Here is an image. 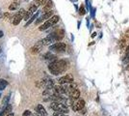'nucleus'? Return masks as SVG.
<instances>
[{
  "instance_id": "f257e3e1",
  "label": "nucleus",
  "mask_w": 129,
  "mask_h": 116,
  "mask_svg": "<svg viewBox=\"0 0 129 116\" xmlns=\"http://www.w3.org/2000/svg\"><path fill=\"white\" fill-rule=\"evenodd\" d=\"M48 70L54 76H58L67 70V62L65 60H54L48 65Z\"/></svg>"
},
{
  "instance_id": "f03ea898",
  "label": "nucleus",
  "mask_w": 129,
  "mask_h": 116,
  "mask_svg": "<svg viewBox=\"0 0 129 116\" xmlns=\"http://www.w3.org/2000/svg\"><path fill=\"white\" fill-rule=\"evenodd\" d=\"M59 19H60V18H59L58 16H53V17H51V18H50L49 19H47L44 24H41V25L39 27V30H40V31H44V30H46V29H48L49 27L55 25L57 22L59 21Z\"/></svg>"
},
{
  "instance_id": "7ed1b4c3",
  "label": "nucleus",
  "mask_w": 129,
  "mask_h": 116,
  "mask_svg": "<svg viewBox=\"0 0 129 116\" xmlns=\"http://www.w3.org/2000/svg\"><path fill=\"white\" fill-rule=\"evenodd\" d=\"M67 48V45L65 43H56L54 45H51L49 49L51 51H55V52H64Z\"/></svg>"
},
{
  "instance_id": "20e7f679",
  "label": "nucleus",
  "mask_w": 129,
  "mask_h": 116,
  "mask_svg": "<svg viewBox=\"0 0 129 116\" xmlns=\"http://www.w3.org/2000/svg\"><path fill=\"white\" fill-rule=\"evenodd\" d=\"M25 13H26V12H25L24 9H20V10L18 11V13L16 14L15 17H13V25H18L19 22L23 19Z\"/></svg>"
},
{
  "instance_id": "39448f33",
  "label": "nucleus",
  "mask_w": 129,
  "mask_h": 116,
  "mask_svg": "<svg viewBox=\"0 0 129 116\" xmlns=\"http://www.w3.org/2000/svg\"><path fill=\"white\" fill-rule=\"evenodd\" d=\"M50 36L55 40V42L60 41V40H62V39L64 38V36H65V31L63 30V29H58V30H56L55 32L51 33Z\"/></svg>"
},
{
  "instance_id": "423d86ee",
  "label": "nucleus",
  "mask_w": 129,
  "mask_h": 116,
  "mask_svg": "<svg viewBox=\"0 0 129 116\" xmlns=\"http://www.w3.org/2000/svg\"><path fill=\"white\" fill-rule=\"evenodd\" d=\"M71 107H72L73 111H80V110H82L85 107V101L82 100V99L78 100L77 103H73L72 105H71Z\"/></svg>"
},
{
  "instance_id": "0eeeda50",
  "label": "nucleus",
  "mask_w": 129,
  "mask_h": 116,
  "mask_svg": "<svg viewBox=\"0 0 129 116\" xmlns=\"http://www.w3.org/2000/svg\"><path fill=\"white\" fill-rule=\"evenodd\" d=\"M73 80H74L73 77L71 76V75H69V74H67V75H66L65 77H60V78L58 79V83H59V84L72 83V82H73Z\"/></svg>"
},
{
  "instance_id": "6e6552de",
  "label": "nucleus",
  "mask_w": 129,
  "mask_h": 116,
  "mask_svg": "<svg viewBox=\"0 0 129 116\" xmlns=\"http://www.w3.org/2000/svg\"><path fill=\"white\" fill-rule=\"evenodd\" d=\"M37 8H38V6H36V5H31V6H30V8L28 9V11L25 13L23 19H24L25 21L29 19L33 16V14H34V12H36V11H37Z\"/></svg>"
},
{
  "instance_id": "1a4fd4ad",
  "label": "nucleus",
  "mask_w": 129,
  "mask_h": 116,
  "mask_svg": "<svg viewBox=\"0 0 129 116\" xmlns=\"http://www.w3.org/2000/svg\"><path fill=\"white\" fill-rule=\"evenodd\" d=\"M41 48H42V44H41L40 41V42H38V43L36 44L34 47H32V48H30V52H31L32 54H38V53L40 52Z\"/></svg>"
},
{
  "instance_id": "9d476101",
  "label": "nucleus",
  "mask_w": 129,
  "mask_h": 116,
  "mask_svg": "<svg viewBox=\"0 0 129 116\" xmlns=\"http://www.w3.org/2000/svg\"><path fill=\"white\" fill-rule=\"evenodd\" d=\"M40 43L42 44V46H49V45H52L53 43H55V40L49 35L48 37H45V38L42 39L40 41Z\"/></svg>"
},
{
  "instance_id": "9b49d317",
  "label": "nucleus",
  "mask_w": 129,
  "mask_h": 116,
  "mask_svg": "<svg viewBox=\"0 0 129 116\" xmlns=\"http://www.w3.org/2000/svg\"><path fill=\"white\" fill-rule=\"evenodd\" d=\"M68 96H69V98L73 99V100H78L80 98V91L78 89H74L70 92V94Z\"/></svg>"
},
{
  "instance_id": "f8f14e48",
  "label": "nucleus",
  "mask_w": 129,
  "mask_h": 116,
  "mask_svg": "<svg viewBox=\"0 0 129 116\" xmlns=\"http://www.w3.org/2000/svg\"><path fill=\"white\" fill-rule=\"evenodd\" d=\"M19 4H20L19 0H13V2L10 4V6H9V10H10V11H15V10H17V9L18 8Z\"/></svg>"
},
{
  "instance_id": "ddd939ff",
  "label": "nucleus",
  "mask_w": 129,
  "mask_h": 116,
  "mask_svg": "<svg viewBox=\"0 0 129 116\" xmlns=\"http://www.w3.org/2000/svg\"><path fill=\"white\" fill-rule=\"evenodd\" d=\"M47 80H48V78L44 77V78H42L40 80L36 81V87H38V88H41V87H44V86H46Z\"/></svg>"
},
{
  "instance_id": "4468645a",
  "label": "nucleus",
  "mask_w": 129,
  "mask_h": 116,
  "mask_svg": "<svg viewBox=\"0 0 129 116\" xmlns=\"http://www.w3.org/2000/svg\"><path fill=\"white\" fill-rule=\"evenodd\" d=\"M52 7H53V2H52V0H48V1L46 2V4H45V6L44 7V9H42V11H44V13L49 12V11H51Z\"/></svg>"
},
{
  "instance_id": "2eb2a0df",
  "label": "nucleus",
  "mask_w": 129,
  "mask_h": 116,
  "mask_svg": "<svg viewBox=\"0 0 129 116\" xmlns=\"http://www.w3.org/2000/svg\"><path fill=\"white\" fill-rule=\"evenodd\" d=\"M37 112L40 113V114H41L42 116H46V115H47L46 110L44 109V107L42 106L41 105H38V106H37Z\"/></svg>"
},
{
  "instance_id": "dca6fc26",
  "label": "nucleus",
  "mask_w": 129,
  "mask_h": 116,
  "mask_svg": "<svg viewBox=\"0 0 129 116\" xmlns=\"http://www.w3.org/2000/svg\"><path fill=\"white\" fill-rule=\"evenodd\" d=\"M51 17H53V11H49V12L44 13V14L41 16V19H42V20H47V19H49Z\"/></svg>"
},
{
  "instance_id": "f3484780",
  "label": "nucleus",
  "mask_w": 129,
  "mask_h": 116,
  "mask_svg": "<svg viewBox=\"0 0 129 116\" xmlns=\"http://www.w3.org/2000/svg\"><path fill=\"white\" fill-rule=\"evenodd\" d=\"M38 16H39V12H36V13L33 14V16L30 18V19H29V20H28V21L26 22V24H25V26H24V27L29 26V25H30V24H31V23H32V22H33V21H34V20H35V19L38 18Z\"/></svg>"
},
{
  "instance_id": "a211bd4d",
  "label": "nucleus",
  "mask_w": 129,
  "mask_h": 116,
  "mask_svg": "<svg viewBox=\"0 0 129 116\" xmlns=\"http://www.w3.org/2000/svg\"><path fill=\"white\" fill-rule=\"evenodd\" d=\"M55 58H56V56L54 54H52L51 52H47L44 55V59H46V60H53L54 61Z\"/></svg>"
},
{
  "instance_id": "6ab92c4d",
  "label": "nucleus",
  "mask_w": 129,
  "mask_h": 116,
  "mask_svg": "<svg viewBox=\"0 0 129 116\" xmlns=\"http://www.w3.org/2000/svg\"><path fill=\"white\" fill-rule=\"evenodd\" d=\"M9 101H10V94L7 95V96H5V97L3 98V101H2V108L6 107V106L9 105Z\"/></svg>"
},
{
  "instance_id": "aec40b11",
  "label": "nucleus",
  "mask_w": 129,
  "mask_h": 116,
  "mask_svg": "<svg viewBox=\"0 0 129 116\" xmlns=\"http://www.w3.org/2000/svg\"><path fill=\"white\" fill-rule=\"evenodd\" d=\"M8 85V81L5 79H0V90H4Z\"/></svg>"
},
{
  "instance_id": "412c9836",
  "label": "nucleus",
  "mask_w": 129,
  "mask_h": 116,
  "mask_svg": "<svg viewBox=\"0 0 129 116\" xmlns=\"http://www.w3.org/2000/svg\"><path fill=\"white\" fill-rule=\"evenodd\" d=\"M11 18H12V14H11L10 13L6 12V13L3 14V19H4L5 20H9V19H11Z\"/></svg>"
},
{
  "instance_id": "4be33fe9",
  "label": "nucleus",
  "mask_w": 129,
  "mask_h": 116,
  "mask_svg": "<svg viewBox=\"0 0 129 116\" xmlns=\"http://www.w3.org/2000/svg\"><path fill=\"white\" fill-rule=\"evenodd\" d=\"M47 1V0H35V5L36 6H40V5H42V4H44L45 2Z\"/></svg>"
},
{
  "instance_id": "5701e85b",
  "label": "nucleus",
  "mask_w": 129,
  "mask_h": 116,
  "mask_svg": "<svg viewBox=\"0 0 129 116\" xmlns=\"http://www.w3.org/2000/svg\"><path fill=\"white\" fill-rule=\"evenodd\" d=\"M79 14H81V16H84V14H86V10H85V8H84V6L82 5V6H80V9H79Z\"/></svg>"
},
{
  "instance_id": "b1692460",
  "label": "nucleus",
  "mask_w": 129,
  "mask_h": 116,
  "mask_svg": "<svg viewBox=\"0 0 129 116\" xmlns=\"http://www.w3.org/2000/svg\"><path fill=\"white\" fill-rule=\"evenodd\" d=\"M22 116H32V113L30 110H25L22 114Z\"/></svg>"
},
{
  "instance_id": "393cba45",
  "label": "nucleus",
  "mask_w": 129,
  "mask_h": 116,
  "mask_svg": "<svg viewBox=\"0 0 129 116\" xmlns=\"http://www.w3.org/2000/svg\"><path fill=\"white\" fill-rule=\"evenodd\" d=\"M64 113H61V112H58V111H55L53 113V116H63Z\"/></svg>"
},
{
  "instance_id": "a878e982",
  "label": "nucleus",
  "mask_w": 129,
  "mask_h": 116,
  "mask_svg": "<svg viewBox=\"0 0 129 116\" xmlns=\"http://www.w3.org/2000/svg\"><path fill=\"white\" fill-rule=\"evenodd\" d=\"M41 21H44V20H42V19H41V17H40V18H39V19H38V20L36 21V24H39V23H40V22H41Z\"/></svg>"
},
{
  "instance_id": "bb28decb",
  "label": "nucleus",
  "mask_w": 129,
  "mask_h": 116,
  "mask_svg": "<svg viewBox=\"0 0 129 116\" xmlns=\"http://www.w3.org/2000/svg\"><path fill=\"white\" fill-rule=\"evenodd\" d=\"M3 18V14H2V12H1V10H0V19H1Z\"/></svg>"
},
{
  "instance_id": "cd10ccee",
  "label": "nucleus",
  "mask_w": 129,
  "mask_h": 116,
  "mask_svg": "<svg viewBox=\"0 0 129 116\" xmlns=\"http://www.w3.org/2000/svg\"><path fill=\"white\" fill-rule=\"evenodd\" d=\"M3 35H4L3 31H0V38H2V37H3Z\"/></svg>"
},
{
  "instance_id": "c85d7f7f",
  "label": "nucleus",
  "mask_w": 129,
  "mask_h": 116,
  "mask_svg": "<svg viewBox=\"0 0 129 116\" xmlns=\"http://www.w3.org/2000/svg\"><path fill=\"white\" fill-rule=\"evenodd\" d=\"M126 53H127V54L129 53V46H128V47H127V48H126Z\"/></svg>"
},
{
  "instance_id": "c756f323",
  "label": "nucleus",
  "mask_w": 129,
  "mask_h": 116,
  "mask_svg": "<svg viewBox=\"0 0 129 116\" xmlns=\"http://www.w3.org/2000/svg\"><path fill=\"white\" fill-rule=\"evenodd\" d=\"M125 69H126V71H129V63H128V65L126 66V68H125Z\"/></svg>"
},
{
  "instance_id": "7c9ffc66",
  "label": "nucleus",
  "mask_w": 129,
  "mask_h": 116,
  "mask_svg": "<svg viewBox=\"0 0 129 116\" xmlns=\"http://www.w3.org/2000/svg\"><path fill=\"white\" fill-rule=\"evenodd\" d=\"M96 36V33H93V35H92V37L93 38V37H95Z\"/></svg>"
},
{
  "instance_id": "2f4dec72",
  "label": "nucleus",
  "mask_w": 129,
  "mask_h": 116,
  "mask_svg": "<svg viewBox=\"0 0 129 116\" xmlns=\"http://www.w3.org/2000/svg\"><path fill=\"white\" fill-rule=\"evenodd\" d=\"M34 116H42V115H41V114H40V113H38V114H35Z\"/></svg>"
},
{
  "instance_id": "473e14b6",
  "label": "nucleus",
  "mask_w": 129,
  "mask_h": 116,
  "mask_svg": "<svg viewBox=\"0 0 129 116\" xmlns=\"http://www.w3.org/2000/svg\"><path fill=\"white\" fill-rule=\"evenodd\" d=\"M6 116H13V113H12V112H11V113H10V114H8V115H6Z\"/></svg>"
},
{
  "instance_id": "72a5a7b5",
  "label": "nucleus",
  "mask_w": 129,
  "mask_h": 116,
  "mask_svg": "<svg viewBox=\"0 0 129 116\" xmlns=\"http://www.w3.org/2000/svg\"><path fill=\"white\" fill-rule=\"evenodd\" d=\"M2 53V48H1V47H0V54Z\"/></svg>"
},
{
  "instance_id": "f704fd0d",
  "label": "nucleus",
  "mask_w": 129,
  "mask_h": 116,
  "mask_svg": "<svg viewBox=\"0 0 129 116\" xmlns=\"http://www.w3.org/2000/svg\"><path fill=\"white\" fill-rule=\"evenodd\" d=\"M63 116H68V115H65V114H63Z\"/></svg>"
},
{
  "instance_id": "c9c22d12",
  "label": "nucleus",
  "mask_w": 129,
  "mask_h": 116,
  "mask_svg": "<svg viewBox=\"0 0 129 116\" xmlns=\"http://www.w3.org/2000/svg\"><path fill=\"white\" fill-rule=\"evenodd\" d=\"M0 97H1V93H0Z\"/></svg>"
},
{
  "instance_id": "e433bc0d",
  "label": "nucleus",
  "mask_w": 129,
  "mask_h": 116,
  "mask_svg": "<svg viewBox=\"0 0 129 116\" xmlns=\"http://www.w3.org/2000/svg\"><path fill=\"white\" fill-rule=\"evenodd\" d=\"M25 1H28V0H25Z\"/></svg>"
}]
</instances>
